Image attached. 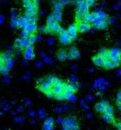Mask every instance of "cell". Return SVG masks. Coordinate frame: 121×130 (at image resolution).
<instances>
[{"label": "cell", "instance_id": "cell-41", "mask_svg": "<svg viewBox=\"0 0 121 130\" xmlns=\"http://www.w3.org/2000/svg\"><path fill=\"white\" fill-rule=\"evenodd\" d=\"M73 54V56H74V59H77L78 58L80 57V51L77 50L76 52H75V53L74 54Z\"/></svg>", "mask_w": 121, "mask_h": 130}, {"label": "cell", "instance_id": "cell-37", "mask_svg": "<svg viewBox=\"0 0 121 130\" xmlns=\"http://www.w3.org/2000/svg\"><path fill=\"white\" fill-rule=\"evenodd\" d=\"M24 5L25 6H30V5H34L33 4V1H24Z\"/></svg>", "mask_w": 121, "mask_h": 130}, {"label": "cell", "instance_id": "cell-59", "mask_svg": "<svg viewBox=\"0 0 121 130\" xmlns=\"http://www.w3.org/2000/svg\"><path fill=\"white\" fill-rule=\"evenodd\" d=\"M2 67H3V66L2 65V64H0V72H1L2 70Z\"/></svg>", "mask_w": 121, "mask_h": 130}, {"label": "cell", "instance_id": "cell-16", "mask_svg": "<svg viewBox=\"0 0 121 130\" xmlns=\"http://www.w3.org/2000/svg\"><path fill=\"white\" fill-rule=\"evenodd\" d=\"M50 26L52 28V31H53V32H54L55 33H59L60 30L61 28V27L59 24L58 23H57V22H55L53 24H51Z\"/></svg>", "mask_w": 121, "mask_h": 130}, {"label": "cell", "instance_id": "cell-56", "mask_svg": "<svg viewBox=\"0 0 121 130\" xmlns=\"http://www.w3.org/2000/svg\"><path fill=\"white\" fill-rule=\"evenodd\" d=\"M41 56L42 57V58H45V53H43V52H42V53H41Z\"/></svg>", "mask_w": 121, "mask_h": 130}, {"label": "cell", "instance_id": "cell-52", "mask_svg": "<svg viewBox=\"0 0 121 130\" xmlns=\"http://www.w3.org/2000/svg\"><path fill=\"white\" fill-rule=\"evenodd\" d=\"M16 12L14 10H13L12 12V18H16Z\"/></svg>", "mask_w": 121, "mask_h": 130}, {"label": "cell", "instance_id": "cell-19", "mask_svg": "<svg viewBox=\"0 0 121 130\" xmlns=\"http://www.w3.org/2000/svg\"><path fill=\"white\" fill-rule=\"evenodd\" d=\"M55 22H56L55 21V17L54 15L52 14H51L49 15V17L47 18V24L48 25V26H50L51 24H53Z\"/></svg>", "mask_w": 121, "mask_h": 130}, {"label": "cell", "instance_id": "cell-3", "mask_svg": "<svg viewBox=\"0 0 121 130\" xmlns=\"http://www.w3.org/2000/svg\"><path fill=\"white\" fill-rule=\"evenodd\" d=\"M120 65V64L117 61L110 59H106L105 60L103 66L106 69H110L114 68L119 66Z\"/></svg>", "mask_w": 121, "mask_h": 130}, {"label": "cell", "instance_id": "cell-6", "mask_svg": "<svg viewBox=\"0 0 121 130\" xmlns=\"http://www.w3.org/2000/svg\"><path fill=\"white\" fill-rule=\"evenodd\" d=\"M92 60L95 65L99 67L103 66L105 60V59L103 58L102 56L99 55V54L95 55L93 58Z\"/></svg>", "mask_w": 121, "mask_h": 130}, {"label": "cell", "instance_id": "cell-14", "mask_svg": "<svg viewBox=\"0 0 121 130\" xmlns=\"http://www.w3.org/2000/svg\"><path fill=\"white\" fill-rule=\"evenodd\" d=\"M37 29V25L36 23L29 24L25 30H27L29 33H32L35 32Z\"/></svg>", "mask_w": 121, "mask_h": 130}, {"label": "cell", "instance_id": "cell-36", "mask_svg": "<svg viewBox=\"0 0 121 130\" xmlns=\"http://www.w3.org/2000/svg\"><path fill=\"white\" fill-rule=\"evenodd\" d=\"M4 81L5 82L9 83L10 82V76L8 73H6L4 74Z\"/></svg>", "mask_w": 121, "mask_h": 130}, {"label": "cell", "instance_id": "cell-9", "mask_svg": "<svg viewBox=\"0 0 121 130\" xmlns=\"http://www.w3.org/2000/svg\"><path fill=\"white\" fill-rule=\"evenodd\" d=\"M102 117L105 121L109 123L114 124L115 123L113 116V115H109V114L106 113H103L102 114Z\"/></svg>", "mask_w": 121, "mask_h": 130}, {"label": "cell", "instance_id": "cell-30", "mask_svg": "<svg viewBox=\"0 0 121 130\" xmlns=\"http://www.w3.org/2000/svg\"><path fill=\"white\" fill-rule=\"evenodd\" d=\"M29 41L30 43L31 44H34L36 41V36H35L33 35H31L29 36Z\"/></svg>", "mask_w": 121, "mask_h": 130}, {"label": "cell", "instance_id": "cell-33", "mask_svg": "<svg viewBox=\"0 0 121 130\" xmlns=\"http://www.w3.org/2000/svg\"><path fill=\"white\" fill-rule=\"evenodd\" d=\"M84 16H85V15H84V14L81 12H77L76 13V18L77 19H81V18H83Z\"/></svg>", "mask_w": 121, "mask_h": 130}, {"label": "cell", "instance_id": "cell-13", "mask_svg": "<svg viewBox=\"0 0 121 130\" xmlns=\"http://www.w3.org/2000/svg\"><path fill=\"white\" fill-rule=\"evenodd\" d=\"M95 109L96 110L97 112H100L102 114L103 113L105 112V110H106V106L103 105L101 103H99L96 105L95 106Z\"/></svg>", "mask_w": 121, "mask_h": 130}, {"label": "cell", "instance_id": "cell-48", "mask_svg": "<svg viewBox=\"0 0 121 130\" xmlns=\"http://www.w3.org/2000/svg\"><path fill=\"white\" fill-rule=\"evenodd\" d=\"M42 62L40 61H39L38 62H37V63H36V67L40 68V67H42Z\"/></svg>", "mask_w": 121, "mask_h": 130}, {"label": "cell", "instance_id": "cell-18", "mask_svg": "<svg viewBox=\"0 0 121 130\" xmlns=\"http://www.w3.org/2000/svg\"><path fill=\"white\" fill-rule=\"evenodd\" d=\"M63 90H64V88H63V86H54V88L52 90V91L55 94V95H56L60 94V93Z\"/></svg>", "mask_w": 121, "mask_h": 130}, {"label": "cell", "instance_id": "cell-26", "mask_svg": "<svg viewBox=\"0 0 121 130\" xmlns=\"http://www.w3.org/2000/svg\"><path fill=\"white\" fill-rule=\"evenodd\" d=\"M98 16L101 17L103 20H106L107 19V15L104 12H103V11H97L96 12Z\"/></svg>", "mask_w": 121, "mask_h": 130}, {"label": "cell", "instance_id": "cell-10", "mask_svg": "<svg viewBox=\"0 0 121 130\" xmlns=\"http://www.w3.org/2000/svg\"><path fill=\"white\" fill-rule=\"evenodd\" d=\"M109 56H121V50L118 48H113L109 50Z\"/></svg>", "mask_w": 121, "mask_h": 130}, {"label": "cell", "instance_id": "cell-2", "mask_svg": "<svg viewBox=\"0 0 121 130\" xmlns=\"http://www.w3.org/2000/svg\"><path fill=\"white\" fill-rule=\"evenodd\" d=\"M77 27L79 32L81 33H85L91 29V25L89 23H85L82 22L78 23Z\"/></svg>", "mask_w": 121, "mask_h": 130}, {"label": "cell", "instance_id": "cell-21", "mask_svg": "<svg viewBox=\"0 0 121 130\" xmlns=\"http://www.w3.org/2000/svg\"><path fill=\"white\" fill-rule=\"evenodd\" d=\"M53 14L54 15L56 22H60L62 19V13L61 12H54Z\"/></svg>", "mask_w": 121, "mask_h": 130}, {"label": "cell", "instance_id": "cell-46", "mask_svg": "<svg viewBox=\"0 0 121 130\" xmlns=\"http://www.w3.org/2000/svg\"><path fill=\"white\" fill-rule=\"evenodd\" d=\"M70 80L71 82H75L77 80V77L75 75H72L70 77Z\"/></svg>", "mask_w": 121, "mask_h": 130}, {"label": "cell", "instance_id": "cell-54", "mask_svg": "<svg viewBox=\"0 0 121 130\" xmlns=\"http://www.w3.org/2000/svg\"><path fill=\"white\" fill-rule=\"evenodd\" d=\"M36 41H40V40L42 39V37L40 35H38L36 36Z\"/></svg>", "mask_w": 121, "mask_h": 130}, {"label": "cell", "instance_id": "cell-39", "mask_svg": "<svg viewBox=\"0 0 121 130\" xmlns=\"http://www.w3.org/2000/svg\"><path fill=\"white\" fill-rule=\"evenodd\" d=\"M44 62L47 64H49V63H51V62H52V60L49 58H48V57H45V58H44Z\"/></svg>", "mask_w": 121, "mask_h": 130}, {"label": "cell", "instance_id": "cell-27", "mask_svg": "<svg viewBox=\"0 0 121 130\" xmlns=\"http://www.w3.org/2000/svg\"><path fill=\"white\" fill-rule=\"evenodd\" d=\"M54 97L55 99L58 101H63L67 99V97L65 95H61V94L56 95H55Z\"/></svg>", "mask_w": 121, "mask_h": 130}, {"label": "cell", "instance_id": "cell-12", "mask_svg": "<svg viewBox=\"0 0 121 130\" xmlns=\"http://www.w3.org/2000/svg\"><path fill=\"white\" fill-rule=\"evenodd\" d=\"M98 54L99 55L102 56L103 58H104L105 60L108 59L109 58V50L106 49H104V48L101 49L99 50Z\"/></svg>", "mask_w": 121, "mask_h": 130}, {"label": "cell", "instance_id": "cell-4", "mask_svg": "<svg viewBox=\"0 0 121 130\" xmlns=\"http://www.w3.org/2000/svg\"><path fill=\"white\" fill-rule=\"evenodd\" d=\"M60 41L61 43L64 45H68L71 43V41L68 32L66 31L65 32L61 34L60 35Z\"/></svg>", "mask_w": 121, "mask_h": 130}, {"label": "cell", "instance_id": "cell-40", "mask_svg": "<svg viewBox=\"0 0 121 130\" xmlns=\"http://www.w3.org/2000/svg\"><path fill=\"white\" fill-rule=\"evenodd\" d=\"M94 3H95L94 1H91V0H88V1H86V3L88 7L92 6V5H93Z\"/></svg>", "mask_w": 121, "mask_h": 130}, {"label": "cell", "instance_id": "cell-31", "mask_svg": "<svg viewBox=\"0 0 121 130\" xmlns=\"http://www.w3.org/2000/svg\"><path fill=\"white\" fill-rule=\"evenodd\" d=\"M18 23V19L16 18H13L11 20V27H17Z\"/></svg>", "mask_w": 121, "mask_h": 130}, {"label": "cell", "instance_id": "cell-25", "mask_svg": "<svg viewBox=\"0 0 121 130\" xmlns=\"http://www.w3.org/2000/svg\"><path fill=\"white\" fill-rule=\"evenodd\" d=\"M62 9H63V6L59 4V3H57V4H55L54 5V7L53 8L54 12H61Z\"/></svg>", "mask_w": 121, "mask_h": 130}, {"label": "cell", "instance_id": "cell-45", "mask_svg": "<svg viewBox=\"0 0 121 130\" xmlns=\"http://www.w3.org/2000/svg\"><path fill=\"white\" fill-rule=\"evenodd\" d=\"M69 2H70L69 1H61L59 2V4L62 5V6H63V5H64L68 4V3H69Z\"/></svg>", "mask_w": 121, "mask_h": 130}, {"label": "cell", "instance_id": "cell-34", "mask_svg": "<svg viewBox=\"0 0 121 130\" xmlns=\"http://www.w3.org/2000/svg\"><path fill=\"white\" fill-rule=\"evenodd\" d=\"M15 45L17 47H22V42H21L20 39L16 40L15 42Z\"/></svg>", "mask_w": 121, "mask_h": 130}, {"label": "cell", "instance_id": "cell-15", "mask_svg": "<svg viewBox=\"0 0 121 130\" xmlns=\"http://www.w3.org/2000/svg\"><path fill=\"white\" fill-rule=\"evenodd\" d=\"M17 19H18L17 27L23 28H24L25 29L26 28V27H27V25H28L27 23L26 22L22 17L18 18H17Z\"/></svg>", "mask_w": 121, "mask_h": 130}, {"label": "cell", "instance_id": "cell-44", "mask_svg": "<svg viewBox=\"0 0 121 130\" xmlns=\"http://www.w3.org/2000/svg\"><path fill=\"white\" fill-rule=\"evenodd\" d=\"M67 58L69 60H72L73 59H74V56H73V54L72 53H71L69 52V53H68L67 54Z\"/></svg>", "mask_w": 121, "mask_h": 130}, {"label": "cell", "instance_id": "cell-58", "mask_svg": "<svg viewBox=\"0 0 121 130\" xmlns=\"http://www.w3.org/2000/svg\"><path fill=\"white\" fill-rule=\"evenodd\" d=\"M118 107L121 110V103H118Z\"/></svg>", "mask_w": 121, "mask_h": 130}, {"label": "cell", "instance_id": "cell-60", "mask_svg": "<svg viewBox=\"0 0 121 130\" xmlns=\"http://www.w3.org/2000/svg\"><path fill=\"white\" fill-rule=\"evenodd\" d=\"M118 75L119 76H121V70H120L119 71V72H118Z\"/></svg>", "mask_w": 121, "mask_h": 130}, {"label": "cell", "instance_id": "cell-42", "mask_svg": "<svg viewBox=\"0 0 121 130\" xmlns=\"http://www.w3.org/2000/svg\"><path fill=\"white\" fill-rule=\"evenodd\" d=\"M47 42H48V44L49 45H52L54 44V39L52 38H48V39H47Z\"/></svg>", "mask_w": 121, "mask_h": 130}, {"label": "cell", "instance_id": "cell-7", "mask_svg": "<svg viewBox=\"0 0 121 130\" xmlns=\"http://www.w3.org/2000/svg\"><path fill=\"white\" fill-rule=\"evenodd\" d=\"M51 85H50L46 81H45L39 86L38 89L41 92L46 93L51 90Z\"/></svg>", "mask_w": 121, "mask_h": 130}, {"label": "cell", "instance_id": "cell-20", "mask_svg": "<svg viewBox=\"0 0 121 130\" xmlns=\"http://www.w3.org/2000/svg\"><path fill=\"white\" fill-rule=\"evenodd\" d=\"M20 40H21V42H22L23 47L27 48L28 46L31 45L29 41L27 38H22L20 39Z\"/></svg>", "mask_w": 121, "mask_h": 130}, {"label": "cell", "instance_id": "cell-64", "mask_svg": "<svg viewBox=\"0 0 121 130\" xmlns=\"http://www.w3.org/2000/svg\"><path fill=\"white\" fill-rule=\"evenodd\" d=\"M0 59H1V57H0Z\"/></svg>", "mask_w": 121, "mask_h": 130}, {"label": "cell", "instance_id": "cell-35", "mask_svg": "<svg viewBox=\"0 0 121 130\" xmlns=\"http://www.w3.org/2000/svg\"><path fill=\"white\" fill-rule=\"evenodd\" d=\"M46 94L47 97L49 98H52L55 97V94L52 91V90H50L49 92H47Z\"/></svg>", "mask_w": 121, "mask_h": 130}, {"label": "cell", "instance_id": "cell-57", "mask_svg": "<svg viewBox=\"0 0 121 130\" xmlns=\"http://www.w3.org/2000/svg\"><path fill=\"white\" fill-rule=\"evenodd\" d=\"M44 13H45V12H44V11H41L40 12V15H43L44 14Z\"/></svg>", "mask_w": 121, "mask_h": 130}, {"label": "cell", "instance_id": "cell-43", "mask_svg": "<svg viewBox=\"0 0 121 130\" xmlns=\"http://www.w3.org/2000/svg\"><path fill=\"white\" fill-rule=\"evenodd\" d=\"M39 31H40V32H42V33H46V32H47V27H43L40 28H39Z\"/></svg>", "mask_w": 121, "mask_h": 130}, {"label": "cell", "instance_id": "cell-61", "mask_svg": "<svg viewBox=\"0 0 121 130\" xmlns=\"http://www.w3.org/2000/svg\"><path fill=\"white\" fill-rule=\"evenodd\" d=\"M13 46H11V47H10L9 48V51H12V50L13 49Z\"/></svg>", "mask_w": 121, "mask_h": 130}, {"label": "cell", "instance_id": "cell-29", "mask_svg": "<svg viewBox=\"0 0 121 130\" xmlns=\"http://www.w3.org/2000/svg\"><path fill=\"white\" fill-rule=\"evenodd\" d=\"M29 33L28 32V31L24 29L22 33H21V36H22V38H28L29 37Z\"/></svg>", "mask_w": 121, "mask_h": 130}, {"label": "cell", "instance_id": "cell-51", "mask_svg": "<svg viewBox=\"0 0 121 130\" xmlns=\"http://www.w3.org/2000/svg\"><path fill=\"white\" fill-rule=\"evenodd\" d=\"M47 32H49V33L53 32V31H52V30L51 26H48V27H47Z\"/></svg>", "mask_w": 121, "mask_h": 130}, {"label": "cell", "instance_id": "cell-11", "mask_svg": "<svg viewBox=\"0 0 121 130\" xmlns=\"http://www.w3.org/2000/svg\"><path fill=\"white\" fill-rule=\"evenodd\" d=\"M57 58L61 61H65L67 58V54H66V51L64 49H60L58 55H57Z\"/></svg>", "mask_w": 121, "mask_h": 130}, {"label": "cell", "instance_id": "cell-24", "mask_svg": "<svg viewBox=\"0 0 121 130\" xmlns=\"http://www.w3.org/2000/svg\"><path fill=\"white\" fill-rule=\"evenodd\" d=\"M105 113L108 114H109V115L113 116V109L112 107V106H110L109 104H108L107 106H106V110H105Z\"/></svg>", "mask_w": 121, "mask_h": 130}, {"label": "cell", "instance_id": "cell-47", "mask_svg": "<svg viewBox=\"0 0 121 130\" xmlns=\"http://www.w3.org/2000/svg\"><path fill=\"white\" fill-rule=\"evenodd\" d=\"M44 81V78H39L37 80V83L38 84H42V83Z\"/></svg>", "mask_w": 121, "mask_h": 130}, {"label": "cell", "instance_id": "cell-17", "mask_svg": "<svg viewBox=\"0 0 121 130\" xmlns=\"http://www.w3.org/2000/svg\"><path fill=\"white\" fill-rule=\"evenodd\" d=\"M57 80H58V79H57L56 77L54 76H49V77H47V78L46 81L48 82L50 85L52 86L54 85L55 82Z\"/></svg>", "mask_w": 121, "mask_h": 130}, {"label": "cell", "instance_id": "cell-5", "mask_svg": "<svg viewBox=\"0 0 121 130\" xmlns=\"http://www.w3.org/2000/svg\"><path fill=\"white\" fill-rule=\"evenodd\" d=\"M24 57L27 60H32L34 58L35 54L33 51V47L31 45L26 48L24 54Z\"/></svg>", "mask_w": 121, "mask_h": 130}, {"label": "cell", "instance_id": "cell-32", "mask_svg": "<svg viewBox=\"0 0 121 130\" xmlns=\"http://www.w3.org/2000/svg\"><path fill=\"white\" fill-rule=\"evenodd\" d=\"M65 82H64V81L61 80H57L55 84H54V86H63V85L64 84Z\"/></svg>", "mask_w": 121, "mask_h": 130}, {"label": "cell", "instance_id": "cell-50", "mask_svg": "<svg viewBox=\"0 0 121 130\" xmlns=\"http://www.w3.org/2000/svg\"><path fill=\"white\" fill-rule=\"evenodd\" d=\"M23 77H24V79H25V80H30V78H31L30 75L29 74H28L24 75Z\"/></svg>", "mask_w": 121, "mask_h": 130}, {"label": "cell", "instance_id": "cell-53", "mask_svg": "<svg viewBox=\"0 0 121 130\" xmlns=\"http://www.w3.org/2000/svg\"><path fill=\"white\" fill-rule=\"evenodd\" d=\"M4 17L2 15H0V24H2L4 22Z\"/></svg>", "mask_w": 121, "mask_h": 130}, {"label": "cell", "instance_id": "cell-28", "mask_svg": "<svg viewBox=\"0 0 121 130\" xmlns=\"http://www.w3.org/2000/svg\"><path fill=\"white\" fill-rule=\"evenodd\" d=\"M107 23L106 20H103L100 23H99V29H105L107 27Z\"/></svg>", "mask_w": 121, "mask_h": 130}, {"label": "cell", "instance_id": "cell-49", "mask_svg": "<svg viewBox=\"0 0 121 130\" xmlns=\"http://www.w3.org/2000/svg\"><path fill=\"white\" fill-rule=\"evenodd\" d=\"M39 1H33V4H34V6L37 8H38L39 5Z\"/></svg>", "mask_w": 121, "mask_h": 130}, {"label": "cell", "instance_id": "cell-63", "mask_svg": "<svg viewBox=\"0 0 121 130\" xmlns=\"http://www.w3.org/2000/svg\"><path fill=\"white\" fill-rule=\"evenodd\" d=\"M105 84H106L107 85L108 84V82H105Z\"/></svg>", "mask_w": 121, "mask_h": 130}, {"label": "cell", "instance_id": "cell-55", "mask_svg": "<svg viewBox=\"0 0 121 130\" xmlns=\"http://www.w3.org/2000/svg\"><path fill=\"white\" fill-rule=\"evenodd\" d=\"M117 127L118 129V130H121V123H118L117 124Z\"/></svg>", "mask_w": 121, "mask_h": 130}, {"label": "cell", "instance_id": "cell-62", "mask_svg": "<svg viewBox=\"0 0 121 130\" xmlns=\"http://www.w3.org/2000/svg\"><path fill=\"white\" fill-rule=\"evenodd\" d=\"M104 88H105V86H104V85H101V86H100V89H101V90H104Z\"/></svg>", "mask_w": 121, "mask_h": 130}, {"label": "cell", "instance_id": "cell-38", "mask_svg": "<svg viewBox=\"0 0 121 130\" xmlns=\"http://www.w3.org/2000/svg\"><path fill=\"white\" fill-rule=\"evenodd\" d=\"M77 50H78L76 48V47H75V46H72V47H71L70 48V51L69 52H70V53H72V54H74L75 53V52H76Z\"/></svg>", "mask_w": 121, "mask_h": 130}, {"label": "cell", "instance_id": "cell-23", "mask_svg": "<svg viewBox=\"0 0 121 130\" xmlns=\"http://www.w3.org/2000/svg\"><path fill=\"white\" fill-rule=\"evenodd\" d=\"M4 63V65H6V66H9L10 67H13V65L14 64V60L11 59L9 58L8 59H7L5 61H2Z\"/></svg>", "mask_w": 121, "mask_h": 130}, {"label": "cell", "instance_id": "cell-8", "mask_svg": "<svg viewBox=\"0 0 121 130\" xmlns=\"http://www.w3.org/2000/svg\"><path fill=\"white\" fill-rule=\"evenodd\" d=\"M63 87L64 90H69L72 93L76 92L77 91V86L73 83H65Z\"/></svg>", "mask_w": 121, "mask_h": 130}, {"label": "cell", "instance_id": "cell-1", "mask_svg": "<svg viewBox=\"0 0 121 130\" xmlns=\"http://www.w3.org/2000/svg\"><path fill=\"white\" fill-rule=\"evenodd\" d=\"M77 2L78 3L77 6V12H81L85 15L89 14V10L88 8L89 7L87 6L86 1H78Z\"/></svg>", "mask_w": 121, "mask_h": 130}, {"label": "cell", "instance_id": "cell-22", "mask_svg": "<svg viewBox=\"0 0 121 130\" xmlns=\"http://www.w3.org/2000/svg\"><path fill=\"white\" fill-rule=\"evenodd\" d=\"M12 54V51H10L9 50L8 51H6V53H5L1 56L2 60L3 61H5L7 59L10 58V56H11Z\"/></svg>", "mask_w": 121, "mask_h": 130}]
</instances>
